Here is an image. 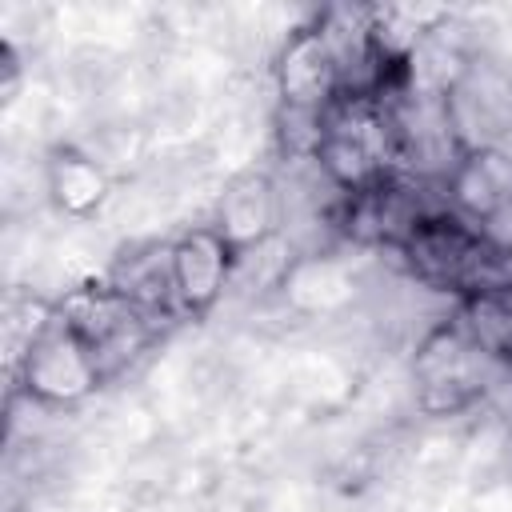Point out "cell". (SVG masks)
I'll use <instances>...</instances> for the list:
<instances>
[{
	"label": "cell",
	"mask_w": 512,
	"mask_h": 512,
	"mask_svg": "<svg viewBox=\"0 0 512 512\" xmlns=\"http://www.w3.org/2000/svg\"><path fill=\"white\" fill-rule=\"evenodd\" d=\"M508 368H512V364H508Z\"/></svg>",
	"instance_id": "cell-12"
},
{
	"label": "cell",
	"mask_w": 512,
	"mask_h": 512,
	"mask_svg": "<svg viewBox=\"0 0 512 512\" xmlns=\"http://www.w3.org/2000/svg\"><path fill=\"white\" fill-rule=\"evenodd\" d=\"M272 80H276L280 104L308 120H320L344 96V68L328 40L324 20L292 28L284 36V44L272 60Z\"/></svg>",
	"instance_id": "cell-3"
},
{
	"label": "cell",
	"mask_w": 512,
	"mask_h": 512,
	"mask_svg": "<svg viewBox=\"0 0 512 512\" xmlns=\"http://www.w3.org/2000/svg\"><path fill=\"white\" fill-rule=\"evenodd\" d=\"M448 204L460 220L480 228L488 216L512 204V156L496 140L464 148L448 168Z\"/></svg>",
	"instance_id": "cell-7"
},
{
	"label": "cell",
	"mask_w": 512,
	"mask_h": 512,
	"mask_svg": "<svg viewBox=\"0 0 512 512\" xmlns=\"http://www.w3.org/2000/svg\"><path fill=\"white\" fill-rule=\"evenodd\" d=\"M460 328L472 336V344L488 356H500L512 364V284L504 288H480L460 296Z\"/></svg>",
	"instance_id": "cell-10"
},
{
	"label": "cell",
	"mask_w": 512,
	"mask_h": 512,
	"mask_svg": "<svg viewBox=\"0 0 512 512\" xmlns=\"http://www.w3.org/2000/svg\"><path fill=\"white\" fill-rule=\"evenodd\" d=\"M168 272H172L176 312L204 320L220 304V296L228 292L232 272H236V256L212 224H196V228H184L168 244Z\"/></svg>",
	"instance_id": "cell-5"
},
{
	"label": "cell",
	"mask_w": 512,
	"mask_h": 512,
	"mask_svg": "<svg viewBox=\"0 0 512 512\" xmlns=\"http://www.w3.org/2000/svg\"><path fill=\"white\" fill-rule=\"evenodd\" d=\"M280 292L300 312H332L356 296V280L340 260L312 252V256H296L284 264Z\"/></svg>",
	"instance_id": "cell-9"
},
{
	"label": "cell",
	"mask_w": 512,
	"mask_h": 512,
	"mask_svg": "<svg viewBox=\"0 0 512 512\" xmlns=\"http://www.w3.org/2000/svg\"><path fill=\"white\" fill-rule=\"evenodd\" d=\"M44 196L68 220H92L112 200V172L80 144H52L44 152Z\"/></svg>",
	"instance_id": "cell-8"
},
{
	"label": "cell",
	"mask_w": 512,
	"mask_h": 512,
	"mask_svg": "<svg viewBox=\"0 0 512 512\" xmlns=\"http://www.w3.org/2000/svg\"><path fill=\"white\" fill-rule=\"evenodd\" d=\"M8 376H12V392L52 412L80 408L96 388L108 384L104 364L84 344V336L60 316V308L52 324L28 344V352L8 368Z\"/></svg>",
	"instance_id": "cell-1"
},
{
	"label": "cell",
	"mask_w": 512,
	"mask_h": 512,
	"mask_svg": "<svg viewBox=\"0 0 512 512\" xmlns=\"http://www.w3.org/2000/svg\"><path fill=\"white\" fill-rule=\"evenodd\" d=\"M500 148H504V152L512 156V132H508V140H500Z\"/></svg>",
	"instance_id": "cell-11"
},
{
	"label": "cell",
	"mask_w": 512,
	"mask_h": 512,
	"mask_svg": "<svg viewBox=\"0 0 512 512\" xmlns=\"http://www.w3.org/2000/svg\"><path fill=\"white\" fill-rule=\"evenodd\" d=\"M276 224H280V192H276V180L264 172V168H244L236 172L220 200H216V220L212 228L224 236V244L232 248L236 260L260 252L272 244L276 236Z\"/></svg>",
	"instance_id": "cell-6"
},
{
	"label": "cell",
	"mask_w": 512,
	"mask_h": 512,
	"mask_svg": "<svg viewBox=\"0 0 512 512\" xmlns=\"http://www.w3.org/2000/svg\"><path fill=\"white\" fill-rule=\"evenodd\" d=\"M56 308L96 352V360L104 364V376L124 368L152 340V328H148L152 316L140 312L116 284H84L64 300H56Z\"/></svg>",
	"instance_id": "cell-2"
},
{
	"label": "cell",
	"mask_w": 512,
	"mask_h": 512,
	"mask_svg": "<svg viewBox=\"0 0 512 512\" xmlns=\"http://www.w3.org/2000/svg\"><path fill=\"white\" fill-rule=\"evenodd\" d=\"M476 356H480V348L460 328V320H448V324H436L432 332H424V340L416 344V356H412V380L420 392V408L432 416L468 408L480 396Z\"/></svg>",
	"instance_id": "cell-4"
}]
</instances>
